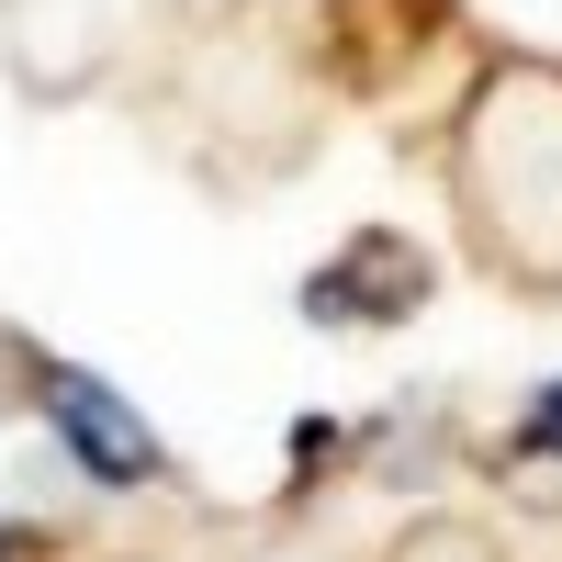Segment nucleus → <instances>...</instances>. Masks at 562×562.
Wrapping results in <instances>:
<instances>
[{
    "mask_svg": "<svg viewBox=\"0 0 562 562\" xmlns=\"http://www.w3.org/2000/svg\"><path fill=\"white\" fill-rule=\"evenodd\" d=\"M450 203L473 259L529 304H562V57H495L450 124Z\"/></svg>",
    "mask_w": 562,
    "mask_h": 562,
    "instance_id": "obj_1",
    "label": "nucleus"
},
{
    "mask_svg": "<svg viewBox=\"0 0 562 562\" xmlns=\"http://www.w3.org/2000/svg\"><path fill=\"white\" fill-rule=\"evenodd\" d=\"M34 405H45V428L68 439V461L90 484H113V495H135V484H158L169 473V450H158V428L135 416L102 371H79V360H45L34 371Z\"/></svg>",
    "mask_w": 562,
    "mask_h": 562,
    "instance_id": "obj_2",
    "label": "nucleus"
},
{
    "mask_svg": "<svg viewBox=\"0 0 562 562\" xmlns=\"http://www.w3.org/2000/svg\"><path fill=\"white\" fill-rule=\"evenodd\" d=\"M428 304V259H416L394 225H371V237H349V259H326L315 270V293L304 315L315 326H360V315H416Z\"/></svg>",
    "mask_w": 562,
    "mask_h": 562,
    "instance_id": "obj_3",
    "label": "nucleus"
},
{
    "mask_svg": "<svg viewBox=\"0 0 562 562\" xmlns=\"http://www.w3.org/2000/svg\"><path fill=\"white\" fill-rule=\"evenodd\" d=\"M383 562H506V540L484 518H405Z\"/></svg>",
    "mask_w": 562,
    "mask_h": 562,
    "instance_id": "obj_4",
    "label": "nucleus"
},
{
    "mask_svg": "<svg viewBox=\"0 0 562 562\" xmlns=\"http://www.w3.org/2000/svg\"><path fill=\"white\" fill-rule=\"evenodd\" d=\"M34 551H45L34 529H0V562H34Z\"/></svg>",
    "mask_w": 562,
    "mask_h": 562,
    "instance_id": "obj_5",
    "label": "nucleus"
}]
</instances>
